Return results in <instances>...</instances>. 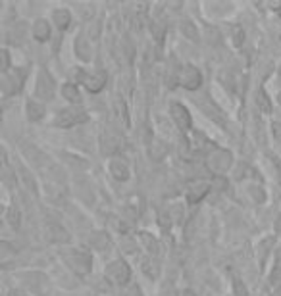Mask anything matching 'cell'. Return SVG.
I'll return each instance as SVG.
<instances>
[{
    "label": "cell",
    "instance_id": "20",
    "mask_svg": "<svg viewBox=\"0 0 281 296\" xmlns=\"http://www.w3.org/2000/svg\"><path fill=\"white\" fill-rule=\"evenodd\" d=\"M62 96L71 102V104H77L81 102V93H79V87L75 83H64L62 85Z\"/></svg>",
    "mask_w": 281,
    "mask_h": 296
},
{
    "label": "cell",
    "instance_id": "16",
    "mask_svg": "<svg viewBox=\"0 0 281 296\" xmlns=\"http://www.w3.org/2000/svg\"><path fill=\"white\" fill-rule=\"evenodd\" d=\"M75 54H77L81 62H89L93 58V47H91V43H89V38L85 35H79L75 38Z\"/></svg>",
    "mask_w": 281,
    "mask_h": 296
},
{
    "label": "cell",
    "instance_id": "3",
    "mask_svg": "<svg viewBox=\"0 0 281 296\" xmlns=\"http://www.w3.org/2000/svg\"><path fill=\"white\" fill-rule=\"evenodd\" d=\"M104 277L116 287H126L131 281V268L126 260H112L104 268Z\"/></svg>",
    "mask_w": 281,
    "mask_h": 296
},
{
    "label": "cell",
    "instance_id": "18",
    "mask_svg": "<svg viewBox=\"0 0 281 296\" xmlns=\"http://www.w3.org/2000/svg\"><path fill=\"white\" fill-rule=\"evenodd\" d=\"M52 21L58 27V31H66L71 23V14L68 8H56L52 10Z\"/></svg>",
    "mask_w": 281,
    "mask_h": 296
},
{
    "label": "cell",
    "instance_id": "22",
    "mask_svg": "<svg viewBox=\"0 0 281 296\" xmlns=\"http://www.w3.org/2000/svg\"><path fill=\"white\" fill-rule=\"evenodd\" d=\"M6 220H8V223L12 225V229H18L21 223V218H20V210L18 208H8V212H6Z\"/></svg>",
    "mask_w": 281,
    "mask_h": 296
},
{
    "label": "cell",
    "instance_id": "21",
    "mask_svg": "<svg viewBox=\"0 0 281 296\" xmlns=\"http://www.w3.org/2000/svg\"><path fill=\"white\" fill-rule=\"evenodd\" d=\"M256 104L260 108L264 114H270L271 112V102L268 95H266V91H258V95H256Z\"/></svg>",
    "mask_w": 281,
    "mask_h": 296
},
{
    "label": "cell",
    "instance_id": "27",
    "mask_svg": "<svg viewBox=\"0 0 281 296\" xmlns=\"http://www.w3.org/2000/svg\"><path fill=\"white\" fill-rule=\"evenodd\" d=\"M277 281H281V268H279V266L273 269V273H271V283L275 285Z\"/></svg>",
    "mask_w": 281,
    "mask_h": 296
},
{
    "label": "cell",
    "instance_id": "14",
    "mask_svg": "<svg viewBox=\"0 0 281 296\" xmlns=\"http://www.w3.org/2000/svg\"><path fill=\"white\" fill-rule=\"evenodd\" d=\"M31 35L37 43H47L50 38V23L45 18L35 19V23L31 27Z\"/></svg>",
    "mask_w": 281,
    "mask_h": 296
},
{
    "label": "cell",
    "instance_id": "5",
    "mask_svg": "<svg viewBox=\"0 0 281 296\" xmlns=\"http://www.w3.org/2000/svg\"><path fill=\"white\" fill-rule=\"evenodd\" d=\"M177 81L187 91H198L200 85H203V73L193 64H185V66H181L179 73H177Z\"/></svg>",
    "mask_w": 281,
    "mask_h": 296
},
{
    "label": "cell",
    "instance_id": "33",
    "mask_svg": "<svg viewBox=\"0 0 281 296\" xmlns=\"http://www.w3.org/2000/svg\"><path fill=\"white\" fill-rule=\"evenodd\" d=\"M277 14H279V18H281V4L277 6Z\"/></svg>",
    "mask_w": 281,
    "mask_h": 296
},
{
    "label": "cell",
    "instance_id": "24",
    "mask_svg": "<svg viewBox=\"0 0 281 296\" xmlns=\"http://www.w3.org/2000/svg\"><path fill=\"white\" fill-rule=\"evenodd\" d=\"M181 33H183L185 37L193 38V40H196L198 38V33H196V27H194L193 23L187 19V21H181Z\"/></svg>",
    "mask_w": 281,
    "mask_h": 296
},
{
    "label": "cell",
    "instance_id": "32",
    "mask_svg": "<svg viewBox=\"0 0 281 296\" xmlns=\"http://www.w3.org/2000/svg\"><path fill=\"white\" fill-rule=\"evenodd\" d=\"M275 294L281 296V285H279V287H277V288H275Z\"/></svg>",
    "mask_w": 281,
    "mask_h": 296
},
{
    "label": "cell",
    "instance_id": "13",
    "mask_svg": "<svg viewBox=\"0 0 281 296\" xmlns=\"http://www.w3.org/2000/svg\"><path fill=\"white\" fill-rule=\"evenodd\" d=\"M112 106H114V114H116L117 121H119L122 125H126V127H129V125H131V117H129V110H127L126 100H124L119 95H114Z\"/></svg>",
    "mask_w": 281,
    "mask_h": 296
},
{
    "label": "cell",
    "instance_id": "2",
    "mask_svg": "<svg viewBox=\"0 0 281 296\" xmlns=\"http://www.w3.org/2000/svg\"><path fill=\"white\" fill-rule=\"evenodd\" d=\"M89 121V114L85 112V108L81 106H71V108H64L60 110L58 114L54 115V121L52 123L62 129H69L73 125H81Z\"/></svg>",
    "mask_w": 281,
    "mask_h": 296
},
{
    "label": "cell",
    "instance_id": "9",
    "mask_svg": "<svg viewBox=\"0 0 281 296\" xmlns=\"http://www.w3.org/2000/svg\"><path fill=\"white\" fill-rule=\"evenodd\" d=\"M108 172H110V175H112V177L119 183L127 181V179H129V175H131L127 162L124 160V158H117V156H114V158H110V160H108Z\"/></svg>",
    "mask_w": 281,
    "mask_h": 296
},
{
    "label": "cell",
    "instance_id": "1",
    "mask_svg": "<svg viewBox=\"0 0 281 296\" xmlns=\"http://www.w3.org/2000/svg\"><path fill=\"white\" fill-rule=\"evenodd\" d=\"M60 256H62V260H64V264H66L75 275H79V277L89 275L91 269H93V256L89 254L87 250L64 248L62 252H60Z\"/></svg>",
    "mask_w": 281,
    "mask_h": 296
},
{
    "label": "cell",
    "instance_id": "15",
    "mask_svg": "<svg viewBox=\"0 0 281 296\" xmlns=\"http://www.w3.org/2000/svg\"><path fill=\"white\" fill-rule=\"evenodd\" d=\"M47 114V110H45V106L37 102V100H27V104H25V115H27V119H29L31 123H37L41 121L43 117Z\"/></svg>",
    "mask_w": 281,
    "mask_h": 296
},
{
    "label": "cell",
    "instance_id": "25",
    "mask_svg": "<svg viewBox=\"0 0 281 296\" xmlns=\"http://www.w3.org/2000/svg\"><path fill=\"white\" fill-rule=\"evenodd\" d=\"M249 194L252 196L254 202H264L266 200V192L262 191L260 185H249Z\"/></svg>",
    "mask_w": 281,
    "mask_h": 296
},
{
    "label": "cell",
    "instance_id": "23",
    "mask_svg": "<svg viewBox=\"0 0 281 296\" xmlns=\"http://www.w3.org/2000/svg\"><path fill=\"white\" fill-rule=\"evenodd\" d=\"M245 31H243L241 25H233L231 27V38H233V45L237 48H241L243 47V43H245Z\"/></svg>",
    "mask_w": 281,
    "mask_h": 296
},
{
    "label": "cell",
    "instance_id": "11",
    "mask_svg": "<svg viewBox=\"0 0 281 296\" xmlns=\"http://www.w3.org/2000/svg\"><path fill=\"white\" fill-rule=\"evenodd\" d=\"M45 235H47V240L52 242V244H62V242H68L69 240V235L60 223H49L45 227Z\"/></svg>",
    "mask_w": 281,
    "mask_h": 296
},
{
    "label": "cell",
    "instance_id": "8",
    "mask_svg": "<svg viewBox=\"0 0 281 296\" xmlns=\"http://www.w3.org/2000/svg\"><path fill=\"white\" fill-rule=\"evenodd\" d=\"M208 191H210V183L191 181L185 187V198H187L189 204H196V202H200L208 194Z\"/></svg>",
    "mask_w": 281,
    "mask_h": 296
},
{
    "label": "cell",
    "instance_id": "6",
    "mask_svg": "<svg viewBox=\"0 0 281 296\" xmlns=\"http://www.w3.org/2000/svg\"><path fill=\"white\" fill-rule=\"evenodd\" d=\"M233 163V156L231 152H227V150H214V152L208 154V158H206V167L214 172L216 175H222L225 173L229 167H231Z\"/></svg>",
    "mask_w": 281,
    "mask_h": 296
},
{
    "label": "cell",
    "instance_id": "34",
    "mask_svg": "<svg viewBox=\"0 0 281 296\" xmlns=\"http://www.w3.org/2000/svg\"><path fill=\"white\" fill-rule=\"evenodd\" d=\"M277 100H279V102H281V95H279V98H277Z\"/></svg>",
    "mask_w": 281,
    "mask_h": 296
},
{
    "label": "cell",
    "instance_id": "10",
    "mask_svg": "<svg viewBox=\"0 0 281 296\" xmlns=\"http://www.w3.org/2000/svg\"><path fill=\"white\" fill-rule=\"evenodd\" d=\"M106 83H108L106 71H97V73H89L83 85H85V89L91 95H97V93H100L106 87Z\"/></svg>",
    "mask_w": 281,
    "mask_h": 296
},
{
    "label": "cell",
    "instance_id": "30",
    "mask_svg": "<svg viewBox=\"0 0 281 296\" xmlns=\"http://www.w3.org/2000/svg\"><path fill=\"white\" fill-rule=\"evenodd\" d=\"M183 296H196V294H194L193 290H185V292H183Z\"/></svg>",
    "mask_w": 281,
    "mask_h": 296
},
{
    "label": "cell",
    "instance_id": "28",
    "mask_svg": "<svg viewBox=\"0 0 281 296\" xmlns=\"http://www.w3.org/2000/svg\"><path fill=\"white\" fill-rule=\"evenodd\" d=\"M273 227H275V233L281 235V214L277 216V220H275V225H273Z\"/></svg>",
    "mask_w": 281,
    "mask_h": 296
},
{
    "label": "cell",
    "instance_id": "12",
    "mask_svg": "<svg viewBox=\"0 0 281 296\" xmlns=\"http://www.w3.org/2000/svg\"><path fill=\"white\" fill-rule=\"evenodd\" d=\"M137 239L143 244V248L148 252V256H156V254L160 252V242H158V239H156L152 233H148V231H139V233H137Z\"/></svg>",
    "mask_w": 281,
    "mask_h": 296
},
{
    "label": "cell",
    "instance_id": "7",
    "mask_svg": "<svg viewBox=\"0 0 281 296\" xmlns=\"http://www.w3.org/2000/svg\"><path fill=\"white\" fill-rule=\"evenodd\" d=\"M170 115H172L174 125L181 131V133H189V131H191V127H193V117H191L189 110H187L181 102H172V104H170Z\"/></svg>",
    "mask_w": 281,
    "mask_h": 296
},
{
    "label": "cell",
    "instance_id": "29",
    "mask_svg": "<svg viewBox=\"0 0 281 296\" xmlns=\"http://www.w3.org/2000/svg\"><path fill=\"white\" fill-rule=\"evenodd\" d=\"M8 296H23V292H21V290H16V288H12L10 292H8Z\"/></svg>",
    "mask_w": 281,
    "mask_h": 296
},
{
    "label": "cell",
    "instance_id": "17",
    "mask_svg": "<svg viewBox=\"0 0 281 296\" xmlns=\"http://www.w3.org/2000/svg\"><path fill=\"white\" fill-rule=\"evenodd\" d=\"M89 244L95 250H98V252H102V250L110 248L112 240H110V235H108L106 231H95V233L89 237Z\"/></svg>",
    "mask_w": 281,
    "mask_h": 296
},
{
    "label": "cell",
    "instance_id": "19",
    "mask_svg": "<svg viewBox=\"0 0 281 296\" xmlns=\"http://www.w3.org/2000/svg\"><path fill=\"white\" fill-rule=\"evenodd\" d=\"M141 269L146 277L150 279H158L160 277V264L154 260V256H145L141 260Z\"/></svg>",
    "mask_w": 281,
    "mask_h": 296
},
{
    "label": "cell",
    "instance_id": "26",
    "mask_svg": "<svg viewBox=\"0 0 281 296\" xmlns=\"http://www.w3.org/2000/svg\"><path fill=\"white\" fill-rule=\"evenodd\" d=\"M233 290H235V296H249V290L243 285V281L239 277L233 279Z\"/></svg>",
    "mask_w": 281,
    "mask_h": 296
},
{
    "label": "cell",
    "instance_id": "31",
    "mask_svg": "<svg viewBox=\"0 0 281 296\" xmlns=\"http://www.w3.org/2000/svg\"><path fill=\"white\" fill-rule=\"evenodd\" d=\"M277 83L281 85V66H279V69H277Z\"/></svg>",
    "mask_w": 281,
    "mask_h": 296
},
{
    "label": "cell",
    "instance_id": "4",
    "mask_svg": "<svg viewBox=\"0 0 281 296\" xmlns=\"http://www.w3.org/2000/svg\"><path fill=\"white\" fill-rule=\"evenodd\" d=\"M54 93H56V81H54V77L50 75V71H47L45 67H41L39 75H37V83H35V96L39 100L49 102V100L54 98Z\"/></svg>",
    "mask_w": 281,
    "mask_h": 296
}]
</instances>
